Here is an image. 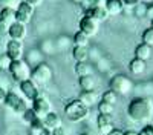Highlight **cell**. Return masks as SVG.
I'll list each match as a JSON object with an SVG mask.
<instances>
[{"mask_svg": "<svg viewBox=\"0 0 153 135\" xmlns=\"http://www.w3.org/2000/svg\"><path fill=\"white\" fill-rule=\"evenodd\" d=\"M127 117L135 123H147L153 117V103L146 97H136L127 106Z\"/></svg>", "mask_w": 153, "mask_h": 135, "instance_id": "1", "label": "cell"}, {"mask_svg": "<svg viewBox=\"0 0 153 135\" xmlns=\"http://www.w3.org/2000/svg\"><path fill=\"white\" fill-rule=\"evenodd\" d=\"M65 115L71 123H78L89 115V107L76 98V100H72L65 106Z\"/></svg>", "mask_w": 153, "mask_h": 135, "instance_id": "2", "label": "cell"}, {"mask_svg": "<svg viewBox=\"0 0 153 135\" xmlns=\"http://www.w3.org/2000/svg\"><path fill=\"white\" fill-rule=\"evenodd\" d=\"M9 74L11 77L14 78L16 81H25V80H29L32 75V69L28 65V61L22 60H16V61H11V66H9Z\"/></svg>", "mask_w": 153, "mask_h": 135, "instance_id": "3", "label": "cell"}, {"mask_svg": "<svg viewBox=\"0 0 153 135\" xmlns=\"http://www.w3.org/2000/svg\"><path fill=\"white\" fill-rule=\"evenodd\" d=\"M9 110H12L14 114L17 115H23L26 110L29 109L26 101H25V98H20V95H17L16 92H8L6 94V98H5V103H3Z\"/></svg>", "mask_w": 153, "mask_h": 135, "instance_id": "4", "label": "cell"}, {"mask_svg": "<svg viewBox=\"0 0 153 135\" xmlns=\"http://www.w3.org/2000/svg\"><path fill=\"white\" fill-rule=\"evenodd\" d=\"M109 86H110V89L113 92H117L118 95H129L130 91L133 89V83L127 77L120 75V74H118V75H115V77H112Z\"/></svg>", "mask_w": 153, "mask_h": 135, "instance_id": "5", "label": "cell"}, {"mask_svg": "<svg viewBox=\"0 0 153 135\" xmlns=\"http://www.w3.org/2000/svg\"><path fill=\"white\" fill-rule=\"evenodd\" d=\"M31 78L35 81V83H40V84H45L48 81H51V78H52V69H51V66L48 63H42L37 65L34 69H32V75Z\"/></svg>", "mask_w": 153, "mask_h": 135, "instance_id": "6", "label": "cell"}, {"mask_svg": "<svg viewBox=\"0 0 153 135\" xmlns=\"http://www.w3.org/2000/svg\"><path fill=\"white\" fill-rule=\"evenodd\" d=\"M32 110L43 120V117H46L49 112H52V104H51V101L48 100L46 97L38 95L32 101Z\"/></svg>", "mask_w": 153, "mask_h": 135, "instance_id": "7", "label": "cell"}, {"mask_svg": "<svg viewBox=\"0 0 153 135\" xmlns=\"http://www.w3.org/2000/svg\"><path fill=\"white\" fill-rule=\"evenodd\" d=\"M32 14H34V6H31L26 2H20L16 9V22L22 25H28L32 19Z\"/></svg>", "mask_w": 153, "mask_h": 135, "instance_id": "8", "label": "cell"}, {"mask_svg": "<svg viewBox=\"0 0 153 135\" xmlns=\"http://www.w3.org/2000/svg\"><path fill=\"white\" fill-rule=\"evenodd\" d=\"M19 84H20V91H22L23 97L26 98V100L34 101L35 98H37L38 95H40V94H38L37 83H35L32 78H29V80H25V81H20Z\"/></svg>", "mask_w": 153, "mask_h": 135, "instance_id": "9", "label": "cell"}, {"mask_svg": "<svg viewBox=\"0 0 153 135\" xmlns=\"http://www.w3.org/2000/svg\"><path fill=\"white\" fill-rule=\"evenodd\" d=\"M23 42H19V40H9L6 43V55L12 60H22L23 58Z\"/></svg>", "mask_w": 153, "mask_h": 135, "instance_id": "10", "label": "cell"}, {"mask_svg": "<svg viewBox=\"0 0 153 135\" xmlns=\"http://www.w3.org/2000/svg\"><path fill=\"white\" fill-rule=\"evenodd\" d=\"M98 29H100V25H98V22L94 20L92 17L84 16V17L80 20V31L84 32L86 35L92 37V35H95V34L98 32Z\"/></svg>", "mask_w": 153, "mask_h": 135, "instance_id": "11", "label": "cell"}, {"mask_svg": "<svg viewBox=\"0 0 153 135\" xmlns=\"http://www.w3.org/2000/svg\"><path fill=\"white\" fill-rule=\"evenodd\" d=\"M97 126L101 135H107L113 129V117L112 114H100L97 118Z\"/></svg>", "mask_w": 153, "mask_h": 135, "instance_id": "12", "label": "cell"}, {"mask_svg": "<svg viewBox=\"0 0 153 135\" xmlns=\"http://www.w3.org/2000/svg\"><path fill=\"white\" fill-rule=\"evenodd\" d=\"M26 25H22L19 22L12 23L9 29H8V35L11 37V40H19V42H23V39L26 37Z\"/></svg>", "mask_w": 153, "mask_h": 135, "instance_id": "13", "label": "cell"}, {"mask_svg": "<svg viewBox=\"0 0 153 135\" xmlns=\"http://www.w3.org/2000/svg\"><path fill=\"white\" fill-rule=\"evenodd\" d=\"M43 126L48 131H54L57 128H61V117L57 112H49L46 117H43Z\"/></svg>", "mask_w": 153, "mask_h": 135, "instance_id": "14", "label": "cell"}, {"mask_svg": "<svg viewBox=\"0 0 153 135\" xmlns=\"http://www.w3.org/2000/svg\"><path fill=\"white\" fill-rule=\"evenodd\" d=\"M84 16L92 17L94 20H97L100 23V22H104L109 17V12L106 11V8H87Z\"/></svg>", "mask_w": 153, "mask_h": 135, "instance_id": "15", "label": "cell"}, {"mask_svg": "<svg viewBox=\"0 0 153 135\" xmlns=\"http://www.w3.org/2000/svg\"><path fill=\"white\" fill-rule=\"evenodd\" d=\"M124 9L123 0H106V11L109 12V16H118L121 14Z\"/></svg>", "mask_w": 153, "mask_h": 135, "instance_id": "16", "label": "cell"}, {"mask_svg": "<svg viewBox=\"0 0 153 135\" xmlns=\"http://www.w3.org/2000/svg\"><path fill=\"white\" fill-rule=\"evenodd\" d=\"M78 100H80L81 103H84L87 107H91V106H94L95 103H98V95H97L95 91H81Z\"/></svg>", "mask_w": 153, "mask_h": 135, "instance_id": "17", "label": "cell"}, {"mask_svg": "<svg viewBox=\"0 0 153 135\" xmlns=\"http://www.w3.org/2000/svg\"><path fill=\"white\" fill-rule=\"evenodd\" d=\"M135 57L139 58V60H143V61H147L152 57V46H149L146 43L138 45L136 49H135Z\"/></svg>", "mask_w": 153, "mask_h": 135, "instance_id": "18", "label": "cell"}, {"mask_svg": "<svg viewBox=\"0 0 153 135\" xmlns=\"http://www.w3.org/2000/svg\"><path fill=\"white\" fill-rule=\"evenodd\" d=\"M146 68H147V65H146V61H143V60H139V58H133V60H130V63H129V71L132 72V74H135V75H141V74H144L146 72Z\"/></svg>", "mask_w": 153, "mask_h": 135, "instance_id": "19", "label": "cell"}, {"mask_svg": "<svg viewBox=\"0 0 153 135\" xmlns=\"http://www.w3.org/2000/svg\"><path fill=\"white\" fill-rule=\"evenodd\" d=\"M78 84L81 91H95V78L92 75H84V77H78Z\"/></svg>", "mask_w": 153, "mask_h": 135, "instance_id": "20", "label": "cell"}, {"mask_svg": "<svg viewBox=\"0 0 153 135\" xmlns=\"http://www.w3.org/2000/svg\"><path fill=\"white\" fill-rule=\"evenodd\" d=\"M0 19L5 20L8 25L16 23V9H12V6H3L0 11Z\"/></svg>", "mask_w": 153, "mask_h": 135, "instance_id": "21", "label": "cell"}, {"mask_svg": "<svg viewBox=\"0 0 153 135\" xmlns=\"http://www.w3.org/2000/svg\"><path fill=\"white\" fill-rule=\"evenodd\" d=\"M92 72V66L87 61H76L75 65V74L78 77H84V75H91Z\"/></svg>", "mask_w": 153, "mask_h": 135, "instance_id": "22", "label": "cell"}, {"mask_svg": "<svg viewBox=\"0 0 153 135\" xmlns=\"http://www.w3.org/2000/svg\"><path fill=\"white\" fill-rule=\"evenodd\" d=\"M72 57L75 58V61H87L89 58V49L83 48V46H75L72 51Z\"/></svg>", "mask_w": 153, "mask_h": 135, "instance_id": "23", "label": "cell"}, {"mask_svg": "<svg viewBox=\"0 0 153 135\" xmlns=\"http://www.w3.org/2000/svg\"><path fill=\"white\" fill-rule=\"evenodd\" d=\"M42 60H43V55H42V51H37V49H32V51L28 54V65H40L42 63Z\"/></svg>", "mask_w": 153, "mask_h": 135, "instance_id": "24", "label": "cell"}, {"mask_svg": "<svg viewBox=\"0 0 153 135\" xmlns=\"http://www.w3.org/2000/svg\"><path fill=\"white\" fill-rule=\"evenodd\" d=\"M74 43L75 46H83V48H87L89 45V35H86L84 32L78 31L75 35H74Z\"/></svg>", "mask_w": 153, "mask_h": 135, "instance_id": "25", "label": "cell"}, {"mask_svg": "<svg viewBox=\"0 0 153 135\" xmlns=\"http://www.w3.org/2000/svg\"><path fill=\"white\" fill-rule=\"evenodd\" d=\"M101 100L109 103V104H112V106H115V104L118 103V94L113 92L112 89H109V91H106L103 95H101Z\"/></svg>", "mask_w": 153, "mask_h": 135, "instance_id": "26", "label": "cell"}, {"mask_svg": "<svg viewBox=\"0 0 153 135\" xmlns=\"http://www.w3.org/2000/svg\"><path fill=\"white\" fill-rule=\"evenodd\" d=\"M22 117H23L25 123H28L29 126L32 125V123H34L35 120H38V118H40V117H38V115H37V114L34 112V110H32V107H31V109H28V110H26V112H25V114H23Z\"/></svg>", "mask_w": 153, "mask_h": 135, "instance_id": "27", "label": "cell"}, {"mask_svg": "<svg viewBox=\"0 0 153 135\" xmlns=\"http://www.w3.org/2000/svg\"><path fill=\"white\" fill-rule=\"evenodd\" d=\"M83 5L87 8H106V0H84Z\"/></svg>", "mask_w": 153, "mask_h": 135, "instance_id": "28", "label": "cell"}, {"mask_svg": "<svg viewBox=\"0 0 153 135\" xmlns=\"http://www.w3.org/2000/svg\"><path fill=\"white\" fill-rule=\"evenodd\" d=\"M141 39H143V43H146L149 46H153V28H147L143 32Z\"/></svg>", "mask_w": 153, "mask_h": 135, "instance_id": "29", "label": "cell"}, {"mask_svg": "<svg viewBox=\"0 0 153 135\" xmlns=\"http://www.w3.org/2000/svg\"><path fill=\"white\" fill-rule=\"evenodd\" d=\"M133 8H135V9H133V14H135L136 17H144V16H147V8H149V6H147L146 3L141 2V3H138V5L133 6Z\"/></svg>", "mask_w": 153, "mask_h": 135, "instance_id": "30", "label": "cell"}, {"mask_svg": "<svg viewBox=\"0 0 153 135\" xmlns=\"http://www.w3.org/2000/svg\"><path fill=\"white\" fill-rule=\"evenodd\" d=\"M98 110H100V114H112L113 112V106L101 100V101H98Z\"/></svg>", "mask_w": 153, "mask_h": 135, "instance_id": "31", "label": "cell"}, {"mask_svg": "<svg viewBox=\"0 0 153 135\" xmlns=\"http://www.w3.org/2000/svg\"><path fill=\"white\" fill-rule=\"evenodd\" d=\"M11 58L6 55V54H3L2 57H0V71H8L9 69V66H11Z\"/></svg>", "mask_w": 153, "mask_h": 135, "instance_id": "32", "label": "cell"}, {"mask_svg": "<svg viewBox=\"0 0 153 135\" xmlns=\"http://www.w3.org/2000/svg\"><path fill=\"white\" fill-rule=\"evenodd\" d=\"M138 134H139V135H153V126H152V125H146Z\"/></svg>", "mask_w": 153, "mask_h": 135, "instance_id": "33", "label": "cell"}, {"mask_svg": "<svg viewBox=\"0 0 153 135\" xmlns=\"http://www.w3.org/2000/svg\"><path fill=\"white\" fill-rule=\"evenodd\" d=\"M11 25H8L5 20L0 19V34H8V29H9Z\"/></svg>", "mask_w": 153, "mask_h": 135, "instance_id": "34", "label": "cell"}, {"mask_svg": "<svg viewBox=\"0 0 153 135\" xmlns=\"http://www.w3.org/2000/svg\"><path fill=\"white\" fill-rule=\"evenodd\" d=\"M123 3H124V6H127V8H133V6H136L138 3H141V0H123Z\"/></svg>", "mask_w": 153, "mask_h": 135, "instance_id": "35", "label": "cell"}, {"mask_svg": "<svg viewBox=\"0 0 153 135\" xmlns=\"http://www.w3.org/2000/svg\"><path fill=\"white\" fill-rule=\"evenodd\" d=\"M51 132H52V135H68L63 126H61V128H57V129H54V131H51Z\"/></svg>", "mask_w": 153, "mask_h": 135, "instance_id": "36", "label": "cell"}, {"mask_svg": "<svg viewBox=\"0 0 153 135\" xmlns=\"http://www.w3.org/2000/svg\"><path fill=\"white\" fill-rule=\"evenodd\" d=\"M6 91H5V88H3V86H0V104H2V103H5V98H6Z\"/></svg>", "mask_w": 153, "mask_h": 135, "instance_id": "37", "label": "cell"}, {"mask_svg": "<svg viewBox=\"0 0 153 135\" xmlns=\"http://www.w3.org/2000/svg\"><path fill=\"white\" fill-rule=\"evenodd\" d=\"M25 2L29 3L31 6H38V5H40V3L43 2V0H25Z\"/></svg>", "mask_w": 153, "mask_h": 135, "instance_id": "38", "label": "cell"}, {"mask_svg": "<svg viewBox=\"0 0 153 135\" xmlns=\"http://www.w3.org/2000/svg\"><path fill=\"white\" fill-rule=\"evenodd\" d=\"M107 135H124V132H123V131H120V129H112Z\"/></svg>", "mask_w": 153, "mask_h": 135, "instance_id": "39", "label": "cell"}, {"mask_svg": "<svg viewBox=\"0 0 153 135\" xmlns=\"http://www.w3.org/2000/svg\"><path fill=\"white\" fill-rule=\"evenodd\" d=\"M147 17H150V20L153 19V5L147 8Z\"/></svg>", "mask_w": 153, "mask_h": 135, "instance_id": "40", "label": "cell"}, {"mask_svg": "<svg viewBox=\"0 0 153 135\" xmlns=\"http://www.w3.org/2000/svg\"><path fill=\"white\" fill-rule=\"evenodd\" d=\"M0 2H2V3H5L6 6H11L12 3H14V2H16V0H0Z\"/></svg>", "mask_w": 153, "mask_h": 135, "instance_id": "41", "label": "cell"}, {"mask_svg": "<svg viewBox=\"0 0 153 135\" xmlns=\"http://www.w3.org/2000/svg\"><path fill=\"white\" fill-rule=\"evenodd\" d=\"M124 135H139L138 132H135V131H126L124 132Z\"/></svg>", "mask_w": 153, "mask_h": 135, "instance_id": "42", "label": "cell"}, {"mask_svg": "<svg viewBox=\"0 0 153 135\" xmlns=\"http://www.w3.org/2000/svg\"><path fill=\"white\" fill-rule=\"evenodd\" d=\"M40 135H52V132H51V131H48V129H43Z\"/></svg>", "mask_w": 153, "mask_h": 135, "instance_id": "43", "label": "cell"}, {"mask_svg": "<svg viewBox=\"0 0 153 135\" xmlns=\"http://www.w3.org/2000/svg\"><path fill=\"white\" fill-rule=\"evenodd\" d=\"M80 135H95L94 132H89V131H84V132H81Z\"/></svg>", "mask_w": 153, "mask_h": 135, "instance_id": "44", "label": "cell"}, {"mask_svg": "<svg viewBox=\"0 0 153 135\" xmlns=\"http://www.w3.org/2000/svg\"><path fill=\"white\" fill-rule=\"evenodd\" d=\"M72 2H74V3H76V5H83L84 0H72Z\"/></svg>", "mask_w": 153, "mask_h": 135, "instance_id": "45", "label": "cell"}, {"mask_svg": "<svg viewBox=\"0 0 153 135\" xmlns=\"http://www.w3.org/2000/svg\"><path fill=\"white\" fill-rule=\"evenodd\" d=\"M143 2H146V3H152L153 0H143Z\"/></svg>", "mask_w": 153, "mask_h": 135, "instance_id": "46", "label": "cell"}, {"mask_svg": "<svg viewBox=\"0 0 153 135\" xmlns=\"http://www.w3.org/2000/svg\"><path fill=\"white\" fill-rule=\"evenodd\" d=\"M2 37H3V34H0V42H2Z\"/></svg>", "mask_w": 153, "mask_h": 135, "instance_id": "47", "label": "cell"}, {"mask_svg": "<svg viewBox=\"0 0 153 135\" xmlns=\"http://www.w3.org/2000/svg\"><path fill=\"white\" fill-rule=\"evenodd\" d=\"M150 28H153V19H152V26H150Z\"/></svg>", "mask_w": 153, "mask_h": 135, "instance_id": "48", "label": "cell"}]
</instances>
